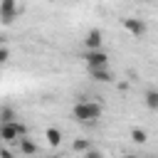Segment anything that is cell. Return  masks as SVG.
Segmentation results:
<instances>
[{
  "instance_id": "30bf717a",
  "label": "cell",
  "mask_w": 158,
  "mask_h": 158,
  "mask_svg": "<svg viewBox=\"0 0 158 158\" xmlns=\"http://www.w3.org/2000/svg\"><path fill=\"white\" fill-rule=\"evenodd\" d=\"M146 106H148L151 111L158 109V91H156V89H148V91H146Z\"/></svg>"
},
{
  "instance_id": "5bb4252c",
  "label": "cell",
  "mask_w": 158,
  "mask_h": 158,
  "mask_svg": "<svg viewBox=\"0 0 158 158\" xmlns=\"http://www.w3.org/2000/svg\"><path fill=\"white\" fill-rule=\"evenodd\" d=\"M7 59H10V49L7 47H0V64H5Z\"/></svg>"
},
{
  "instance_id": "8992f818",
  "label": "cell",
  "mask_w": 158,
  "mask_h": 158,
  "mask_svg": "<svg viewBox=\"0 0 158 158\" xmlns=\"http://www.w3.org/2000/svg\"><path fill=\"white\" fill-rule=\"evenodd\" d=\"M84 47H86V49H99V47H104V32H101L99 27H91V30L84 35Z\"/></svg>"
},
{
  "instance_id": "9c48e42d",
  "label": "cell",
  "mask_w": 158,
  "mask_h": 158,
  "mask_svg": "<svg viewBox=\"0 0 158 158\" xmlns=\"http://www.w3.org/2000/svg\"><path fill=\"white\" fill-rule=\"evenodd\" d=\"M17 141H20V153H25V156H32V153H37V146H35V141H30L27 136H20Z\"/></svg>"
},
{
  "instance_id": "6da1fadb",
  "label": "cell",
  "mask_w": 158,
  "mask_h": 158,
  "mask_svg": "<svg viewBox=\"0 0 158 158\" xmlns=\"http://www.w3.org/2000/svg\"><path fill=\"white\" fill-rule=\"evenodd\" d=\"M101 114H104L101 104H99V101H89V99L77 101L74 109H72V116H74L79 123H96V121L101 118Z\"/></svg>"
},
{
  "instance_id": "52a82bcc",
  "label": "cell",
  "mask_w": 158,
  "mask_h": 158,
  "mask_svg": "<svg viewBox=\"0 0 158 158\" xmlns=\"http://www.w3.org/2000/svg\"><path fill=\"white\" fill-rule=\"evenodd\" d=\"M86 69H89V77H91L94 81H101V84L114 81V72L109 69V64H106V67H86Z\"/></svg>"
},
{
  "instance_id": "8fae6325",
  "label": "cell",
  "mask_w": 158,
  "mask_h": 158,
  "mask_svg": "<svg viewBox=\"0 0 158 158\" xmlns=\"http://www.w3.org/2000/svg\"><path fill=\"white\" fill-rule=\"evenodd\" d=\"M15 118H20V116L12 106H0V121H15Z\"/></svg>"
},
{
  "instance_id": "ba28073f",
  "label": "cell",
  "mask_w": 158,
  "mask_h": 158,
  "mask_svg": "<svg viewBox=\"0 0 158 158\" xmlns=\"http://www.w3.org/2000/svg\"><path fill=\"white\" fill-rule=\"evenodd\" d=\"M44 138H47L49 146H59V143H62V131L54 128V126H49V128L44 131Z\"/></svg>"
},
{
  "instance_id": "277c9868",
  "label": "cell",
  "mask_w": 158,
  "mask_h": 158,
  "mask_svg": "<svg viewBox=\"0 0 158 158\" xmlns=\"http://www.w3.org/2000/svg\"><path fill=\"white\" fill-rule=\"evenodd\" d=\"M81 59H84V64L86 67H106L109 64V54L99 47V49H86L84 54H81Z\"/></svg>"
},
{
  "instance_id": "7c38bea8",
  "label": "cell",
  "mask_w": 158,
  "mask_h": 158,
  "mask_svg": "<svg viewBox=\"0 0 158 158\" xmlns=\"http://www.w3.org/2000/svg\"><path fill=\"white\" fill-rule=\"evenodd\" d=\"M131 141L138 143V146H143V143L148 141V133H146L143 128H133V131H131Z\"/></svg>"
},
{
  "instance_id": "4fadbf2b",
  "label": "cell",
  "mask_w": 158,
  "mask_h": 158,
  "mask_svg": "<svg viewBox=\"0 0 158 158\" xmlns=\"http://www.w3.org/2000/svg\"><path fill=\"white\" fill-rule=\"evenodd\" d=\"M72 148H74L77 153H84V151L89 148V143H86V141H74V143H72Z\"/></svg>"
},
{
  "instance_id": "7a4b0ae2",
  "label": "cell",
  "mask_w": 158,
  "mask_h": 158,
  "mask_svg": "<svg viewBox=\"0 0 158 158\" xmlns=\"http://www.w3.org/2000/svg\"><path fill=\"white\" fill-rule=\"evenodd\" d=\"M27 128L25 123H20L17 118L15 121H0V141L2 143H15L20 136H25Z\"/></svg>"
},
{
  "instance_id": "5b68a950",
  "label": "cell",
  "mask_w": 158,
  "mask_h": 158,
  "mask_svg": "<svg viewBox=\"0 0 158 158\" xmlns=\"http://www.w3.org/2000/svg\"><path fill=\"white\" fill-rule=\"evenodd\" d=\"M123 27H126V32H128V35H133V37H138V40L148 32L146 20H138V17H126V20H123Z\"/></svg>"
},
{
  "instance_id": "9a60e30c",
  "label": "cell",
  "mask_w": 158,
  "mask_h": 158,
  "mask_svg": "<svg viewBox=\"0 0 158 158\" xmlns=\"http://www.w3.org/2000/svg\"><path fill=\"white\" fill-rule=\"evenodd\" d=\"M0 148H2V141H0Z\"/></svg>"
},
{
  "instance_id": "3957f363",
  "label": "cell",
  "mask_w": 158,
  "mask_h": 158,
  "mask_svg": "<svg viewBox=\"0 0 158 158\" xmlns=\"http://www.w3.org/2000/svg\"><path fill=\"white\" fill-rule=\"evenodd\" d=\"M22 7L17 0H0V22L2 25H12L17 17H20Z\"/></svg>"
}]
</instances>
